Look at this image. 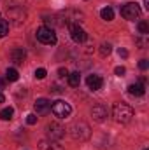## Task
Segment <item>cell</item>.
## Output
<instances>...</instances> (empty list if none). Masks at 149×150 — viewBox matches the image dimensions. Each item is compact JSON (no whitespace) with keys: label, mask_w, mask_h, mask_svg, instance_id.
Segmentation results:
<instances>
[{"label":"cell","mask_w":149,"mask_h":150,"mask_svg":"<svg viewBox=\"0 0 149 150\" xmlns=\"http://www.w3.org/2000/svg\"><path fill=\"white\" fill-rule=\"evenodd\" d=\"M112 115H114V119L117 122L128 124L132 120V117H133V108L130 105H126V103H116L114 108H112Z\"/></svg>","instance_id":"obj_1"},{"label":"cell","mask_w":149,"mask_h":150,"mask_svg":"<svg viewBox=\"0 0 149 150\" xmlns=\"http://www.w3.org/2000/svg\"><path fill=\"white\" fill-rule=\"evenodd\" d=\"M90 126L86 124V122H75L74 126L70 127V136L74 138V140H79V142H82V140H88L90 138Z\"/></svg>","instance_id":"obj_2"},{"label":"cell","mask_w":149,"mask_h":150,"mask_svg":"<svg viewBox=\"0 0 149 150\" xmlns=\"http://www.w3.org/2000/svg\"><path fill=\"white\" fill-rule=\"evenodd\" d=\"M51 112L54 113L58 119H67V117L72 113V107H70L67 101H63V100H56V101H53V105H51Z\"/></svg>","instance_id":"obj_3"},{"label":"cell","mask_w":149,"mask_h":150,"mask_svg":"<svg viewBox=\"0 0 149 150\" xmlns=\"http://www.w3.org/2000/svg\"><path fill=\"white\" fill-rule=\"evenodd\" d=\"M121 16H123L125 19H128V21L139 19V16H140V7H139V4H135V2L125 4V5L121 7Z\"/></svg>","instance_id":"obj_4"},{"label":"cell","mask_w":149,"mask_h":150,"mask_svg":"<svg viewBox=\"0 0 149 150\" xmlns=\"http://www.w3.org/2000/svg\"><path fill=\"white\" fill-rule=\"evenodd\" d=\"M37 38H39V42H42V44H46V45H54L56 40H58L54 30H53V28H47V26H40V28H39Z\"/></svg>","instance_id":"obj_5"},{"label":"cell","mask_w":149,"mask_h":150,"mask_svg":"<svg viewBox=\"0 0 149 150\" xmlns=\"http://www.w3.org/2000/svg\"><path fill=\"white\" fill-rule=\"evenodd\" d=\"M47 136H49V140H54V142L62 140L65 136V127L62 124H58V122H51L47 126Z\"/></svg>","instance_id":"obj_6"},{"label":"cell","mask_w":149,"mask_h":150,"mask_svg":"<svg viewBox=\"0 0 149 150\" xmlns=\"http://www.w3.org/2000/svg\"><path fill=\"white\" fill-rule=\"evenodd\" d=\"M69 30H70V37H72V40L77 42V44H82V42L88 38L86 32L82 30L81 25H72V26H69Z\"/></svg>","instance_id":"obj_7"},{"label":"cell","mask_w":149,"mask_h":150,"mask_svg":"<svg viewBox=\"0 0 149 150\" xmlns=\"http://www.w3.org/2000/svg\"><path fill=\"white\" fill-rule=\"evenodd\" d=\"M91 117H93L97 122H104V120L107 119V107L102 105V103L93 105V108H91Z\"/></svg>","instance_id":"obj_8"},{"label":"cell","mask_w":149,"mask_h":150,"mask_svg":"<svg viewBox=\"0 0 149 150\" xmlns=\"http://www.w3.org/2000/svg\"><path fill=\"white\" fill-rule=\"evenodd\" d=\"M49 108H51V103L46 98H39L37 101L34 103V110H35L37 115H46V113L49 112Z\"/></svg>","instance_id":"obj_9"},{"label":"cell","mask_w":149,"mask_h":150,"mask_svg":"<svg viewBox=\"0 0 149 150\" xmlns=\"http://www.w3.org/2000/svg\"><path fill=\"white\" fill-rule=\"evenodd\" d=\"M9 56H11V61H12L14 65H23V61H25V58H27V51L21 49V47H16V49L11 51Z\"/></svg>","instance_id":"obj_10"},{"label":"cell","mask_w":149,"mask_h":150,"mask_svg":"<svg viewBox=\"0 0 149 150\" xmlns=\"http://www.w3.org/2000/svg\"><path fill=\"white\" fill-rule=\"evenodd\" d=\"M86 84H88V87H90L91 91H98V89H102V86H104V79H102L100 75H90V77L86 79Z\"/></svg>","instance_id":"obj_11"},{"label":"cell","mask_w":149,"mask_h":150,"mask_svg":"<svg viewBox=\"0 0 149 150\" xmlns=\"http://www.w3.org/2000/svg\"><path fill=\"white\" fill-rule=\"evenodd\" d=\"M39 150H63V147L60 143H56L54 140H40L39 143Z\"/></svg>","instance_id":"obj_12"},{"label":"cell","mask_w":149,"mask_h":150,"mask_svg":"<svg viewBox=\"0 0 149 150\" xmlns=\"http://www.w3.org/2000/svg\"><path fill=\"white\" fill-rule=\"evenodd\" d=\"M144 93H146V86L140 82L128 86V94H132V96H144Z\"/></svg>","instance_id":"obj_13"},{"label":"cell","mask_w":149,"mask_h":150,"mask_svg":"<svg viewBox=\"0 0 149 150\" xmlns=\"http://www.w3.org/2000/svg\"><path fill=\"white\" fill-rule=\"evenodd\" d=\"M67 79H69V86L70 87H77L79 84H81V75L79 72H72V74L67 75Z\"/></svg>","instance_id":"obj_14"},{"label":"cell","mask_w":149,"mask_h":150,"mask_svg":"<svg viewBox=\"0 0 149 150\" xmlns=\"http://www.w3.org/2000/svg\"><path fill=\"white\" fill-rule=\"evenodd\" d=\"M100 18L105 19V21H112V19H114V11H112L111 7H104V9L100 11Z\"/></svg>","instance_id":"obj_15"},{"label":"cell","mask_w":149,"mask_h":150,"mask_svg":"<svg viewBox=\"0 0 149 150\" xmlns=\"http://www.w3.org/2000/svg\"><path fill=\"white\" fill-rule=\"evenodd\" d=\"M5 79H7L9 82H16V80L19 79L18 70H16V68H7V72H5Z\"/></svg>","instance_id":"obj_16"},{"label":"cell","mask_w":149,"mask_h":150,"mask_svg":"<svg viewBox=\"0 0 149 150\" xmlns=\"http://www.w3.org/2000/svg\"><path fill=\"white\" fill-rule=\"evenodd\" d=\"M12 115H14V108H11V107L0 110V119H2V120H11Z\"/></svg>","instance_id":"obj_17"},{"label":"cell","mask_w":149,"mask_h":150,"mask_svg":"<svg viewBox=\"0 0 149 150\" xmlns=\"http://www.w3.org/2000/svg\"><path fill=\"white\" fill-rule=\"evenodd\" d=\"M7 33H9V23L5 19H0V38L5 37Z\"/></svg>","instance_id":"obj_18"},{"label":"cell","mask_w":149,"mask_h":150,"mask_svg":"<svg viewBox=\"0 0 149 150\" xmlns=\"http://www.w3.org/2000/svg\"><path fill=\"white\" fill-rule=\"evenodd\" d=\"M139 33H142V35L149 33V25L146 21H139Z\"/></svg>","instance_id":"obj_19"},{"label":"cell","mask_w":149,"mask_h":150,"mask_svg":"<svg viewBox=\"0 0 149 150\" xmlns=\"http://www.w3.org/2000/svg\"><path fill=\"white\" fill-rule=\"evenodd\" d=\"M111 51H112L111 44H102V45H100V54H102V56H109Z\"/></svg>","instance_id":"obj_20"},{"label":"cell","mask_w":149,"mask_h":150,"mask_svg":"<svg viewBox=\"0 0 149 150\" xmlns=\"http://www.w3.org/2000/svg\"><path fill=\"white\" fill-rule=\"evenodd\" d=\"M46 75H47V72H46L44 68H37V70H35V79H39V80L46 79Z\"/></svg>","instance_id":"obj_21"},{"label":"cell","mask_w":149,"mask_h":150,"mask_svg":"<svg viewBox=\"0 0 149 150\" xmlns=\"http://www.w3.org/2000/svg\"><path fill=\"white\" fill-rule=\"evenodd\" d=\"M35 122H37V115H35V113H30V115H27V124L34 126Z\"/></svg>","instance_id":"obj_22"},{"label":"cell","mask_w":149,"mask_h":150,"mask_svg":"<svg viewBox=\"0 0 149 150\" xmlns=\"http://www.w3.org/2000/svg\"><path fill=\"white\" fill-rule=\"evenodd\" d=\"M139 68H140V70H148L149 68V61L148 59H140V61H139Z\"/></svg>","instance_id":"obj_23"},{"label":"cell","mask_w":149,"mask_h":150,"mask_svg":"<svg viewBox=\"0 0 149 150\" xmlns=\"http://www.w3.org/2000/svg\"><path fill=\"white\" fill-rule=\"evenodd\" d=\"M125 72H126V70H125L123 67H117V68L114 70V74H116V75H119V77H121V75H125Z\"/></svg>","instance_id":"obj_24"},{"label":"cell","mask_w":149,"mask_h":150,"mask_svg":"<svg viewBox=\"0 0 149 150\" xmlns=\"http://www.w3.org/2000/svg\"><path fill=\"white\" fill-rule=\"evenodd\" d=\"M117 54H119L121 58H128V51H126V49H119V51H117Z\"/></svg>","instance_id":"obj_25"},{"label":"cell","mask_w":149,"mask_h":150,"mask_svg":"<svg viewBox=\"0 0 149 150\" xmlns=\"http://www.w3.org/2000/svg\"><path fill=\"white\" fill-rule=\"evenodd\" d=\"M58 75H60V77H67V75H69L67 68H60V70H58Z\"/></svg>","instance_id":"obj_26"},{"label":"cell","mask_w":149,"mask_h":150,"mask_svg":"<svg viewBox=\"0 0 149 150\" xmlns=\"http://www.w3.org/2000/svg\"><path fill=\"white\" fill-rule=\"evenodd\" d=\"M5 87V80L4 79H0V93H2V89Z\"/></svg>","instance_id":"obj_27"},{"label":"cell","mask_w":149,"mask_h":150,"mask_svg":"<svg viewBox=\"0 0 149 150\" xmlns=\"http://www.w3.org/2000/svg\"><path fill=\"white\" fill-rule=\"evenodd\" d=\"M144 7L149 11V0H144Z\"/></svg>","instance_id":"obj_28"},{"label":"cell","mask_w":149,"mask_h":150,"mask_svg":"<svg viewBox=\"0 0 149 150\" xmlns=\"http://www.w3.org/2000/svg\"><path fill=\"white\" fill-rule=\"evenodd\" d=\"M4 101H5V98H4V94L0 93V103H4Z\"/></svg>","instance_id":"obj_29"}]
</instances>
